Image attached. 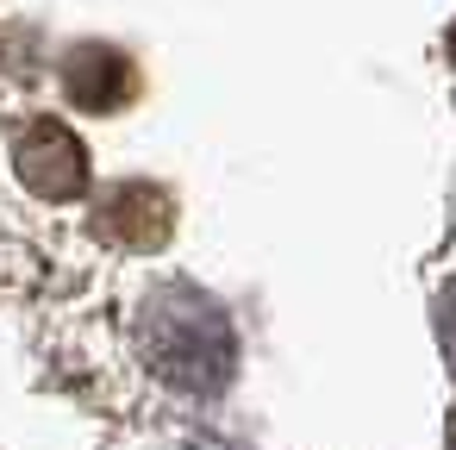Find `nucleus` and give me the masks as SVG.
I'll list each match as a JSON object with an SVG mask.
<instances>
[{"label": "nucleus", "instance_id": "1", "mask_svg": "<svg viewBox=\"0 0 456 450\" xmlns=\"http://www.w3.org/2000/svg\"><path fill=\"white\" fill-rule=\"evenodd\" d=\"M138 350L175 394H219L238 369L232 313L194 282H157L138 307Z\"/></svg>", "mask_w": 456, "mask_h": 450}, {"label": "nucleus", "instance_id": "2", "mask_svg": "<svg viewBox=\"0 0 456 450\" xmlns=\"http://www.w3.org/2000/svg\"><path fill=\"white\" fill-rule=\"evenodd\" d=\"M13 169H20L26 194H32V200H51V207L82 200V194L94 188V157H88V144L76 138V126L57 119V113H32V119L13 132Z\"/></svg>", "mask_w": 456, "mask_h": 450}, {"label": "nucleus", "instance_id": "3", "mask_svg": "<svg viewBox=\"0 0 456 450\" xmlns=\"http://www.w3.org/2000/svg\"><path fill=\"white\" fill-rule=\"evenodd\" d=\"M57 82H63V101H69L76 113H94V119L126 113V107L138 101V88H144L138 57L119 51L113 38H82V45H69L63 63H57Z\"/></svg>", "mask_w": 456, "mask_h": 450}, {"label": "nucleus", "instance_id": "4", "mask_svg": "<svg viewBox=\"0 0 456 450\" xmlns=\"http://www.w3.org/2000/svg\"><path fill=\"white\" fill-rule=\"evenodd\" d=\"M88 232L107 238V244H119V250H157L175 232V194L163 182H113L94 200Z\"/></svg>", "mask_w": 456, "mask_h": 450}, {"label": "nucleus", "instance_id": "5", "mask_svg": "<svg viewBox=\"0 0 456 450\" xmlns=\"http://www.w3.org/2000/svg\"><path fill=\"white\" fill-rule=\"evenodd\" d=\"M437 331H444V350H450V369H456V294L437 307Z\"/></svg>", "mask_w": 456, "mask_h": 450}, {"label": "nucleus", "instance_id": "6", "mask_svg": "<svg viewBox=\"0 0 456 450\" xmlns=\"http://www.w3.org/2000/svg\"><path fill=\"white\" fill-rule=\"evenodd\" d=\"M444 57H450V70H456V20H450V32H444Z\"/></svg>", "mask_w": 456, "mask_h": 450}]
</instances>
